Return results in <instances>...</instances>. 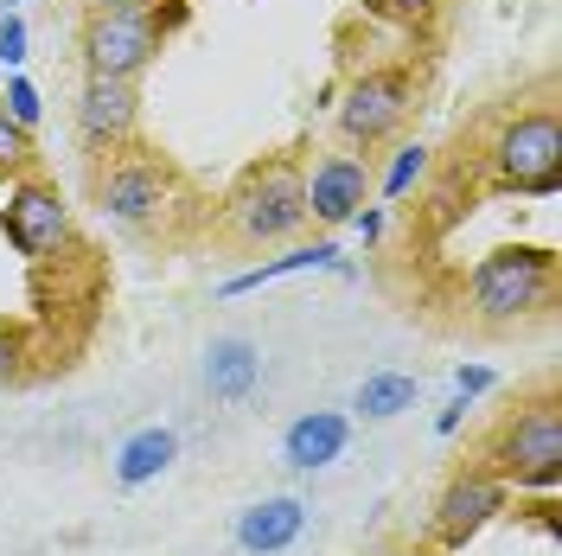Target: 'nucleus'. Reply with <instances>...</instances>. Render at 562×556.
<instances>
[{
    "instance_id": "7ed1b4c3",
    "label": "nucleus",
    "mask_w": 562,
    "mask_h": 556,
    "mask_svg": "<svg viewBox=\"0 0 562 556\" xmlns=\"http://www.w3.org/2000/svg\"><path fill=\"white\" fill-rule=\"evenodd\" d=\"M557 288H562V269H557V249H537V244H498L473 263L467 276V313L505 333V326H525V320H543L557 308Z\"/></svg>"
},
{
    "instance_id": "aec40b11",
    "label": "nucleus",
    "mask_w": 562,
    "mask_h": 556,
    "mask_svg": "<svg viewBox=\"0 0 562 556\" xmlns=\"http://www.w3.org/2000/svg\"><path fill=\"white\" fill-rule=\"evenodd\" d=\"M33 129H20L13 115H7V103H0V174H33Z\"/></svg>"
},
{
    "instance_id": "a878e982",
    "label": "nucleus",
    "mask_w": 562,
    "mask_h": 556,
    "mask_svg": "<svg viewBox=\"0 0 562 556\" xmlns=\"http://www.w3.org/2000/svg\"><path fill=\"white\" fill-rule=\"evenodd\" d=\"M460 416H467V397H454V403L441 410V422H435V429H441V435H454V429H460Z\"/></svg>"
},
{
    "instance_id": "b1692460",
    "label": "nucleus",
    "mask_w": 562,
    "mask_h": 556,
    "mask_svg": "<svg viewBox=\"0 0 562 556\" xmlns=\"http://www.w3.org/2000/svg\"><path fill=\"white\" fill-rule=\"evenodd\" d=\"M486 390H492L486 365H460V371H454V397H467V403H473V397H486Z\"/></svg>"
},
{
    "instance_id": "cd10ccee",
    "label": "nucleus",
    "mask_w": 562,
    "mask_h": 556,
    "mask_svg": "<svg viewBox=\"0 0 562 556\" xmlns=\"http://www.w3.org/2000/svg\"><path fill=\"white\" fill-rule=\"evenodd\" d=\"M396 556H454V551H441V544H416V551H396Z\"/></svg>"
},
{
    "instance_id": "6e6552de",
    "label": "nucleus",
    "mask_w": 562,
    "mask_h": 556,
    "mask_svg": "<svg viewBox=\"0 0 562 556\" xmlns=\"http://www.w3.org/2000/svg\"><path fill=\"white\" fill-rule=\"evenodd\" d=\"M0 231H7V244L20 249L26 263H52L70 244V205H65V192H58V179L13 174L7 205H0Z\"/></svg>"
},
{
    "instance_id": "20e7f679",
    "label": "nucleus",
    "mask_w": 562,
    "mask_h": 556,
    "mask_svg": "<svg viewBox=\"0 0 562 556\" xmlns=\"http://www.w3.org/2000/svg\"><path fill=\"white\" fill-rule=\"evenodd\" d=\"M186 20V0H160V7H90L77 20V65L83 77H135L160 65L173 26Z\"/></svg>"
},
{
    "instance_id": "a211bd4d",
    "label": "nucleus",
    "mask_w": 562,
    "mask_h": 556,
    "mask_svg": "<svg viewBox=\"0 0 562 556\" xmlns=\"http://www.w3.org/2000/svg\"><path fill=\"white\" fill-rule=\"evenodd\" d=\"M371 20H384V26H403V33H422L448 0H358Z\"/></svg>"
},
{
    "instance_id": "bb28decb",
    "label": "nucleus",
    "mask_w": 562,
    "mask_h": 556,
    "mask_svg": "<svg viewBox=\"0 0 562 556\" xmlns=\"http://www.w3.org/2000/svg\"><path fill=\"white\" fill-rule=\"evenodd\" d=\"M77 7L90 13V7H160V0H77Z\"/></svg>"
},
{
    "instance_id": "dca6fc26",
    "label": "nucleus",
    "mask_w": 562,
    "mask_h": 556,
    "mask_svg": "<svg viewBox=\"0 0 562 556\" xmlns=\"http://www.w3.org/2000/svg\"><path fill=\"white\" fill-rule=\"evenodd\" d=\"M301 269H346V263H339V244H333V237H314V244L281 249V256H269V263H256V269H244V276H231L224 281V294H256L262 281L301 276Z\"/></svg>"
},
{
    "instance_id": "c85d7f7f",
    "label": "nucleus",
    "mask_w": 562,
    "mask_h": 556,
    "mask_svg": "<svg viewBox=\"0 0 562 556\" xmlns=\"http://www.w3.org/2000/svg\"><path fill=\"white\" fill-rule=\"evenodd\" d=\"M0 13H20V0H0Z\"/></svg>"
},
{
    "instance_id": "f257e3e1",
    "label": "nucleus",
    "mask_w": 562,
    "mask_h": 556,
    "mask_svg": "<svg viewBox=\"0 0 562 556\" xmlns=\"http://www.w3.org/2000/svg\"><path fill=\"white\" fill-rule=\"evenodd\" d=\"M90 199L103 218H115L122 231H173L179 218L192 211V186L173 160L147 141H122V147H103L97 167H90Z\"/></svg>"
},
{
    "instance_id": "ddd939ff",
    "label": "nucleus",
    "mask_w": 562,
    "mask_h": 556,
    "mask_svg": "<svg viewBox=\"0 0 562 556\" xmlns=\"http://www.w3.org/2000/svg\"><path fill=\"white\" fill-rule=\"evenodd\" d=\"M199 383H205L211 403H249L262 383V346L244 333H217L199 358Z\"/></svg>"
},
{
    "instance_id": "f03ea898",
    "label": "nucleus",
    "mask_w": 562,
    "mask_h": 556,
    "mask_svg": "<svg viewBox=\"0 0 562 556\" xmlns=\"http://www.w3.org/2000/svg\"><path fill=\"white\" fill-rule=\"evenodd\" d=\"M307 231V167L294 154H269L237 174L217 205V237L231 249H269Z\"/></svg>"
},
{
    "instance_id": "423d86ee",
    "label": "nucleus",
    "mask_w": 562,
    "mask_h": 556,
    "mask_svg": "<svg viewBox=\"0 0 562 556\" xmlns=\"http://www.w3.org/2000/svg\"><path fill=\"white\" fill-rule=\"evenodd\" d=\"M486 174L498 192L557 199L562 192V109L557 103L512 109L486 141Z\"/></svg>"
},
{
    "instance_id": "2eb2a0df",
    "label": "nucleus",
    "mask_w": 562,
    "mask_h": 556,
    "mask_svg": "<svg viewBox=\"0 0 562 556\" xmlns=\"http://www.w3.org/2000/svg\"><path fill=\"white\" fill-rule=\"evenodd\" d=\"M173 460H179V435L167 429V422H147V429H135V435L115 448L109 474H115V487L122 492H135V487H147V480H160Z\"/></svg>"
},
{
    "instance_id": "393cba45",
    "label": "nucleus",
    "mask_w": 562,
    "mask_h": 556,
    "mask_svg": "<svg viewBox=\"0 0 562 556\" xmlns=\"http://www.w3.org/2000/svg\"><path fill=\"white\" fill-rule=\"evenodd\" d=\"M351 224H358V237H364V244H378V237H384V211H378V205H358Z\"/></svg>"
},
{
    "instance_id": "9d476101",
    "label": "nucleus",
    "mask_w": 562,
    "mask_h": 556,
    "mask_svg": "<svg viewBox=\"0 0 562 556\" xmlns=\"http://www.w3.org/2000/svg\"><path fill=\"white\" fill-rule=\"evenodd\" d=\"M77 141L83 147H122L140 141V84L135 77H83L77 90Z\"/></svg>"
},
{
    "instance_id": "0eeeda50",
    "label": "nucleus",
    "mask_w": 562,
    "mask_h": 556,
    "mask_svg": "<svg viewBox=\"0 0 562 556\" xmlns=\"http://www.w3.org/2000/svg\"><path fill=\"white\" fill-rule=\"evenodd\" d=\"M422 109V70L409 58H390V65H364L339 90V141L351 154H371L384 141L403 135V122Z\"/></svg>"
},
{
    "instance_id": "39448f33",
    "label": "nucleus",
    "mask_w": 562,
    "mask_h": 556,
    "mask_svg": "<svg viewBox=\"0 0 562 556\" xmlns=\"http://www.w3.org/2000/svg\"><path fill=\"white\" fill-rule=\"evenodd\" d=\"M480 467L498 474L505 487H525V492H557L562 487V397L543 390L518 403L512 416L498 422L480 448Z\"/></svg>"
},
{
    "instance_id": "f3484780",
    "label": "nucleus",
    "mask_w": 562,
    "mask_h": 556,
    "mask_svg": "<svg viewBox=\"0 0 562 556\" xmlns=\"http://www.w3.org/2000/svg\"><path fill=\"white\" fill-rule=\"evenodd\" d=\"M416 397H422V383L409 371H371V378L358 383L351 410L364 422H390V416H403V410H416Z\"/></svg>"
},
{
    "instance_id": "5701e85b",
    "label": "nucleus",
    "mask_w": 562,
    "mask_h": 556,
    "mask_svg": "<svg viewBox=\"0 0 562 556\" xmlns=\"http://www.w3.org/2000/svg\"><path fill=\"white\" fill-rule=\"evenodd\" d=\"M0 65L7 70L26 65V20L20 13H0Z\"/></svg>"
},
{
    "instance_id": "1a4fd4ad",
    "label": "nucleus",
    "mask_w": 562,
    "mask_h": 556,
    "mask_svg": "<svg viewBox=\"0 0 562 556\" xmlns=\"http://www.w3.org/2000/svg\"><path fill=\"white\" fill-rule=\"evenodd\" d=\"M505 492H512V487H505L498 474H486V467H460L454 480L441 487L435 512H428L435 544H441V551H467V544H473L498 512H505Z\"/></svg>"
},
{
    "instance_id": "412c9836",
    "label": "nucleus",
    "mask_w": 562,
    "mask_h": 556,
    "mask_svg": "<svg viewBox=\"0 0 562 556\" xmlns=\"http://www.w3.org/2000/svg\"><path fill=\"white\" fill-rule=\"evenodd\" d=\"M422 174H428V147H422V141H409V147H396V160H390V174H384V186H378V192H384V199H403Z\"/></svg>"
},
{
    "instance_id": "4be33fe9",
    "label": "nucleus",
    "mask_w": 562,
    "mask_h": 556,
    "mask_svg": "<svg viewBox=\"0 0 562 556\" xmlns=\"http://www.w3.org/2000/svg\"><path fill=\"white\" fill-rule=\"evenodd\" d=\"M0 103H7V115H13L20 129H38V90L20 70H7V97H0Z\"/></svg>"
},
{
    "instance_id": "4468645a",
    "label": "nucleus",
    "mask_w": 562,
    "mask_h": 556,
    "mask_svg": "<svg viewBox=\"0 0 562 556\" xmlns=\"http://www.w3.org/2000/svg\"><path fill=\"white\" fill-rule=\"evenodd\" d=\"M351 442V422L339 410H307V416H294L281 429V460L294 467V474H319V467H333Z\"/></svg>"
},
{
    "instance_id": "6ab92c4d",
    "label": "nucleus",
    "mask_w": 562,
    "mask_h": 556,
    "mask_svg": "<svg viewBox=\"0 0 562 556\" xmlns=\"http://www.w3.org/2000/svg\"><path fill=\"white\" fill-rule=\"evenodd\" d=\"M26 358H33V333H26L20 320H0V390H7V383H20L26 371H33Z\"/></svg>"
},
{
    "instance_id": "f8f14e48",
    "label": "nucleus",
    "mask_w": 562,
    "mask_h": 556,
    "mask_svg": "<svg viewBox=\"0 0 562 556\" xmlns=\"http://www.w3.org/2000/svg\"><path fill=\"white\" fill-rule=\"evenodd\" d=\"M307 531V499L301 492H269V499H249L237 524H231V544L244 556H281L301 544Z\"/></svg>"
},
{
    "instance_id": "9b49d317",
    "label": "nucleus",
    "mask_w": 562,
    "mask_h": 556,
    "mask_svg": "<svg viewBox=\"0 0 562 556\" xmlns=\"http://www.w3.org/2000/svg\"><path fill=\"white\" fill-rule=\"evenodd\" d=\"M358 205H371V167L364 154H326L307 174V224H351Z\"/></svg>"
}]
</instances>
